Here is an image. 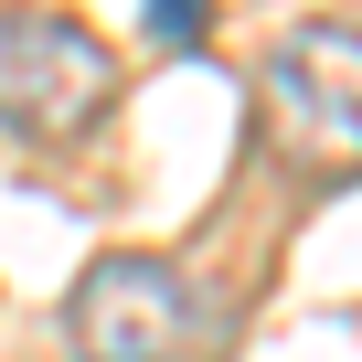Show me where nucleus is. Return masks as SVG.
I'll list each match as a JSON object with an SVG mask.
<instances>
[{"mask_svg": "<svg viewBox=\"0 0 362 362\" xmlns=\"http://www.w3.org/2000/svg\"><path fill=\"white\" fill-rule=\"evenodd\" d=\"M192 277L170 256H96L64 298V341L75 362H181L192 351Z\"/></svg>", "mask_w": 362, "mask_h": 362, "instance_id": "f03ea898", "label": "nucleus"}, {"mask_svg": "<svg viewBox=\"0 0 362 362\" xmlns=\"http://www.w3.org/2000/svg\"><path fill=\"white\" fill-rule=\"evenodd\" d=\"M117 107V43L75 11H0V128L64 149Z\"/></svg>", "mask_w": 362, "mask_h": 362, "instance_id": "f257e3e1", "label": "nucleus"}, {"mask_svg": "<svg viewBox=\"0 0 362 362\" xmlns=\"http://www.w3.org/2000/svg\"><path fill=\"white\" fill-rule=\"evenodd\" d=\"M267 117L309 170H362V33L298 22L267 54Z\"/></svg>", "mask_w": 362, "mask_h": 362, "instance_id": "7ed1b4c3", "label": "nucleus"}, {"mask_svg": "<svg viewBox=\"0 0 362 362\" xmlns=\"http://www.w3.org/2000/svg\"><path fill=\"white\" fill-rule=\"evenodd\" d=\"M214 33V0H149V43H170V54H192Z\"/></svg>", "mask_w": 362, "mask_h": 362, "instance_id": "20e7f679", "label": "nucleus"}]
</instances>
